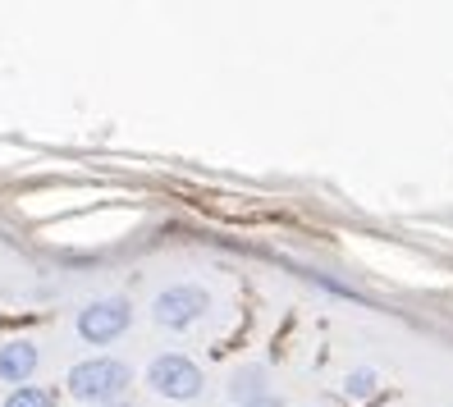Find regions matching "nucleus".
<instances>
[{
  "label": "nucleus",
  "instance_id": "nucleus-1",
  "mask_svg": "<svg viewBox=\"0 0 453 407\" xmlns=\"http://www.w3.org/2000/svg\"><path fill=\"white\" fill-rule=\"evenodd\" d=\"M133 371L124 362H111V357H92V362H78L69 371V394L83 398V403H111L115 394L128 389Z\"/></svg>",
  "mask_w": 453,
  "mask_h": 407
},
{
  "label": "nucleus",
  "instance_id": "nucleus-2",
  "mask_svg": "<svg viewBox=\"0 0 453 407\" xmlns=\"http://www.w3.org/2000/svg\"><path fill=\"white\" fill-rule=\"evenodd\" d=\"M147 385L161 394V398H174V403H188L202 394V371L197 362H188L183 352H165L147 366Z\"/></svg>",
  "mask_w": 453,
  "mask_h": 407
},
{
  "label": "nucleus",
  "instance_id": "nucleus-3",
  "mask_svg": "<svg viewBox=\"0 0 453 407\" xmlns=\"http://www.w3.org/2000/svg\"><path fill=\"white\" fill-rule=\"evenodd\" d=\"M206 307H211L206 288H197V284H174V288H165L161 297H156L151 316H156V325H165V330H188L193 320L206 316Z\"/></svg>",
  "mask_w": 453,
  "mask_h": 407
},
{
  "label": "nucleus",
  "instance_id": "nucleus-4",
  "mask_svg": "<svg viewBox=\"0 0 453 407\" xmlns=\"http://www.w3.org/2000/svg\"><path fill=\"white\" fill-rule=\"evenodd\" d=\"M128 303L124 297H101V303H88L83 311H78V339L83 343H111L128 330Z\"/></svg>",
  "mask_w": 453,
  "mask_h": 407
},
{
  "label": "nucleus",
  "instance_id": "nucleus-5",
  "mask_svg": "<svg viewBox=\"0 0 453 407\" xmlns=\"http://www.w3.org/2000/svg\"><path fill=\"white\" fill-rule=\"evenodd\" d=\"M37 343H28V339H10V343H0V380H10V385H19L23 389V380H33V371H37Z\"/></svg>",
  "mask_w": 453,
  "mask_h": 407
},
{
  "label": "nucleus",
  "instance_id": "nucleus-6",
  "mask_svg": "<svg viewBox=\"0 0 453 407\" xmlns=\"http://www.w3.org/2000/svg\"><path fill=\"white\" fill-rule=\"evenodd\" d=\"M229 394H234L238 403H257V398H265V371H261V366L238 371V375H234V385H229Z\"/></svg>",
  "mask_w": 453,
  "mask_h": 407
},
{
  "label": "nucleus",
  "instance_id": "nucleus-7",
  "mask_svg": "<svg viewBox=\"0 0 453 407\" xmlns=\"http://www.w3.org/2000/svg\"><path fill=\"white\" fill-rule=\"evenodd\" d=\"M5 407H50V394H46V389H28V385H23V389H14V394L5 398Z\"/></svg>",
  "mask_w": 453,
  "mask_h": 407
},
{
  "label": "nucleus",
  "instance_id": "nucleus-8",
  "mask_svg": "<svg viewBox=\"0 0 453 407\" xmlns=\"http://www.w3.org/2000/svg\"><path fill=\"white\" fill-rule=\"evenodd\" d=\"M343 389H349V398H371L376 394V371H353Z\"/></svg>",
  "mask_w": 453,
  "mask_h": 407
},
{
  "label": "nucleus",
  "instance_id": "nucleus-9",
  "mask_svg": "<svg viewBox=\"0 0 453 407\" xmlns=\"http://www.w3.org/2000/svg\"><path fill=\"white\" fill-rule=\"evenodd\" d=\"M243 407H284L280 398H271V394H265V398H257V403H243Z\"/></svg>",
  "mask_w": 453,
  "mask_h": 407
},
{
  "label": "nucleus",
  "instance_id": "nucleus-10",
  "mask_svg": "<svg viewBox=\"0 0 453 407\" xmlns=\"http://www.w3.org/2000/svg\"><path fill=\"white\" fill-rule=\"evenodd\" d=\"M105 407H124V403H105Z\"/></svg>",
  "mask_w": 453,
  "mask_h": 407
}]
</instances>
